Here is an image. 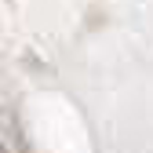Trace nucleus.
Listing matches in <instances>:
<instances>
[{"instance_id":"1","label":"nucleus","mask_w":153,"mask_h":153,"mask_svg":"<svg viewBox=\"0 0 153 153\" xmlns=\"http://www.w3.org/2000/svg\"><path fill=\"white\" fill-rule=\"evenodd\" d=\"M0 153H7V149H4V142H0Z\"/></svg>"}]
</instances>
